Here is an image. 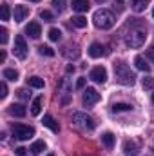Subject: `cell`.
Returning a JSON list of instances; mask_svg holds the SVG:
<instances>
[{
    "label": "cell",
    "mask_w": 154,
    "mask_h": 156,
    "mask_svg": "<svg viewBox=\"0 0 154 156\" xmlns=\"http://www.w3.org/2000/svg\"><path fill=\"white\" fill-rule=\"evenodd\" d=\"M93 24H94L98 29H111L116 24V18L109 9H98V11L93 15Z\"/></svg>",
    "instance_id": "obj_1"
},
{
    "label": "cell",
    "mask_w": 154,
    "mask_h": 156,
    "mask_svg": "<svg viewBox=\"0 0 154 156\" xmlns=\"http://www.w3.org/2000/svg\"><path fill=\"white\" fill-rule=\"evenodd\" d=\"M114 76L116 82L121 83V85H132L136 82L134 73L131 71V67L127 64H114Z\"/></svg>",
    "instance_id": "obj_2"
},
{
    "label": "cell",
    "mask_w": 154,
    "mask_h": 156,
    "mask_svg": "<svg viewBox=\"0 0 154 156\" xmlns=\"http://www.w3.org/2000/svg\"><path fill=\"white\" fill-rule=\"evenodd\" d=\"M145 40H147V33H145V29H131L129 31V35L125 37V44H127V47H132V49H138V47H142L143 44H145Z\"/></svg>",
    "instance_id": "obj_3"
},
{
    "label": "cell",
    "mask_w": 154,
    "mask_h": 156,
    "mask_svg": "<svg viewBox=\"0 0 154 156\" xmlns=\"http://www.w3.org/2000/svg\"><path fill=\"white\" fill-rule=\"evenodd\" d=\"M73 123L80 127V129H85V131H93L94 129V122H93V118L87 116V115H83V113H75L73 115Z\"/></svg>",
    "instance_id": "obj_4"
},
{
    "label": "cell",
    "mask_w": 154,
    "mask_h": 156,
    "mask_svg": "<svg viewBox=\"0 0 154 156\" xmlns=\"http://www.w3.org/2000/svg\"><path fill=\"white\" fill-rule=\"evenodd\" d=\"M13 134H15V138H16V140L24 142V140H29V138L35 134V129H33V127H29V125L16 123V125H13Z\"/></svg>",
    "instance_id": "obj_5"
},
{
    "label": "cell",
    "mask_w": 154,
    "mask_h": 156,
    "mask_svg": "<svg viewBox=\"0 0 154 156\" xmlns=\"http://www.w3.org/2000/svg\"><path fill=\"white\" fill-rule=\"evenodd\" d=\"M13 55L16 56V58H20V60H24L26 56H27V44H26V40L22 35H18V37H15V47H13Z\"/></svg>",
    "instance_id": "obj_6"
},
{
    "label": "cell",
    "mask_w": 154,
    "mask_h": 156,
    "mask_svg": "<svg viewBox=\"0 0 154 156\" xmlns=\"http://www.w3.org/2000/svg\"><path fill=\"white\" fill-rule=\"evenodd\" d=\"M82 102H83V105L91 107V105H94V104H98V102H100V93H98L96 89H93V87H87V89L83 91Z\"/></svg>",
    "instance_id": "obj_7"
},
{
    "label": "cell",
    "mask_w": 154,
    "mask_h": 156,
    "mask_svg": "<svg viewBox=\"0 0 154 156\" xmlns=\"http://www.w3.org/2000/svg\"><path fill=\"white\" fill-rule=\"evenodd\" d=\"M89 78H91L93 82H96V83H103V82L107 80V71H105V67H102V66L94 67V69L91 71Z\"/></svg>",
    "instance_id": "obj_8"
},
{
    "label": "cell",
    "mask_w": 154,
    "mask_h": 156,
    "mask_svg": "<svg viewBox=\"0 0 154 156\" xmlns=\"http://www.w3.org/2000/svg\"><path fill=\"white\" fill-rule=\"evenodd\" d=\"M123 153L127 156H136L140 153V144L134 142V140H127V142L123 144Z\"/></svg>",
    "instance_id": "obj_9"
},
{
    "label": "cell",
    "mask_w": 154,
    "mask_h": 156,
    "mask_svg": "<svg viewBox=\"0 0 154 156\" xmlns=\"http://www.w3.org/2000/svg\"><path fill=\"white\" fill-rule=\"evenodd\" d=\"M105 53H107L105 47H103L102 44H98V42L91 44V47H89V56H93V58H100V56H103Z\"/></svg>",
    "instance_id": "obj_10"
},
{
    "label": "cell",
    "mask_w": 154,
    "mask_h": 156,
    "mask_svg": "<svg viewBox=\"0 0 154 156\" xmlns=\"http://www.w3.org/2000/svg\"><path fill=\"white\" fill-rule=\"evenodd\" d=\"M26 33H27L31 38H38L40 35H42V27H40L38 22H29V24L26 26Z\"/></svg>",
    "instance_id": "obj_11"
},
{
    "label": "cell",
    "mask_w": 154,
    "mask_h": 156,
    "mask_svg": "<svg viewBox=\"0 0 154 156\" xmlns=\"http://www.w3.org/2000/svg\"><path fill=\"white\" fill-rule=\"evenodd\" d=\"M42 123H44L47 129H51L53 133H58V131H60V125H58V122L51 116V115H45V116H44V120H42Z\"/></svg>",
    "instance_id": "obj_12"
},
{
    "label": "cell",
    "mask_w": 154,
    "mask_h": 156,
    "mask_svg": "<svg viewBox=\"0 0 154 156\" xmlns=\"http://www.w3.org/2000/svg\"><path fill=\"white\" fill-rule=\"evenodd\" d=\"M27 15H29V7H26V5H15V22L26 20Z\"/></svg>",
    "instance_id": "obj_13"
},
{
    "label": "cell",
    "mask_w": 154,
    "mask_h": 156,
    "mask_svg": "<svg viewBox=\"0 0 154 156\" xmlns=\"http://www.w3.org/2000/svg\"><path fill=\"white\" fill-rule=\"evenodd\" d=\"M134 66H136V69H140V71H145V73H149V71H151V66H149V64H147V60H145L143 56H140V55L134 58Z\"/></svg>",
    "instance_id": "obj_14"
},
{
    "label": "cell",
    "mask_w": 154,
    "mask_h": 156,
    "mask_svg": "<svg viewBox=\"0 0 154 156\" xmlns=\"http://www.w3.org/2000/svg\"><path fill=\"white\" fill-rule=\"evenodd\" d=\"M91 5H89V0H73V9L76 11V13H83V11H87Z\"/></svg>",
    "instance_id": "obj_15"
},
{
    "label": "cell",
    "mask_w": 154,
    "mask_h": 156,
    "mask_svg": "<svg viewBox=\"0 0 154 156\" xmlns=\"http://www.w3.org/2000/svg\"><path fill=\"white\" fill-rule=\"evenodd\" d=\"M9 115H13V116H26V107L24 105H20V104H13L11 107H9Z\"/></svg>",
    "instance_id": "obj_16"
},
{
    "label": "cell",
    "mask_w": 154,
    "mask_h": 156,
    "mask_svg": "<svg viewBox=\"0 0 154 156\" xmlns=\"http://www.w3.org/2000/svg\"><path fill=\"white\" fill-rule=\"evenodd\" d=\"M102 144H103L107 149H113V147H114V134L109 133V131L103 133V134H102Z\"/></svg>",
    "instance_id": "obj_17"
},
{
    "label": "cell",
    "mask_w": 154,
    "mask_h": 156,
    "mask_svg": "<svg viewBox=\"0 0 154 156\" xmlns=\"http://www.w3.org/2000/svg\"><path fill=\"white\" fill-rule=\"evenodd\" d=\"M147 5H149V0H132V2H131V7H132L136 13H142Z\"/></svg>",
    "instance_id": "obj_18"
},
{
    "label": "cell",
    "mask_w": 154,
    "mask_h": 156,
    "mask_svg": "<svg viewBox=\"0 0 154 156\" xmlns=\"http://www.w3.org/2000/svg\"><path fill=\"white\" fill-rule=\"evenodd\" d=\"M121 111H132V105L131 104H125V102H116V104H113V113H121Z\"/></svg>",
    "instance_id": "obj_19"
},
{
    "label": "cell",
    "mask_w": 154,
    "mask_h": 156,
    "mask_svg": "<svg viewBox=\"0 0 154 156\" xmlns=\"http://www.w3.org/2000/svg\"><path fill=\"white\" fill-rule=\"evenodd\" d=\"M40 111H42V96L35 98L33 104H31V115H33V116H38Z\"/></svg>",
    "instance_id": "obj_20"
},
{
    "label": "cell",
    "mask_w": 154,
    "mask_h": 156,
    "mask_svg": "<svg viewBox=\"0 0 154 156\" xmlns=\"http://www.w3.org/2000/svg\"><path fill=\"white\" fill-rule=\"evenodd\" d=\"M27 85L35 87V89H42L44 87V80L40 76H31V78H27Z\"/></svg>",
    "instance_id": "obj_21"
},
{
    "label": "cell",
    "mask_w": 154,
    "mask_h": 156,
    "mask_svg": "<svg viewBox=\"0 0 154 156\" xmlns=\"http://www.w3.org/2000/svg\"><path fill=\"white\" fill-rule=\"evenodd\" d=\"M64 49H65V51H64V55H65L67 58H78V56H80V51H78L76 45H73V47H71V45H67V47H64Z\"/></svg>",
    "instance_id": "obj_22"
},
{
    "label": "cell",
    "mask_w": 154,
    "mask_h": 156,
    "mask_svg": "<svg viewBox=\"0 0 154 156\" xmlns=\"http://www.w3.org/2000/svg\"><path fill=\"white\" fill-rule=\"evenodd\" d=\"M33 154H40L42 151H45V142L44 140H38V142H35L33 145H31V149H29Z\"/></svg>",
    "instance_id": "obj_23"
},
{
    "label": "cell",
    "mask_w": 154,
    "mask_h": 156,
    "mask_svg": "<svg viewBox=\"0 0 154 156\" xmlns=\"http://www.w3.org/2000/svg\"><path fill=\"white\" fill-rule=\"evenodd\" d=\"M71 20H73V26H76V27H80V29L87 26V18H85V16H73Z\"/></svg>",
    "instance_id": "obj_24"
},
{
    "label": "cell",
    "mask_w": 154,
    "mask_h": 156,
    "mask_svg": "<svg viewBox=\"0 0 154 156\" xmlns=\"http://www.w3.org/2000/svg\"><path fill=\"white\" fill-rule=\"evenodd\" d=\"M49 38L53 40V42H58V40L62 38V31L56 29V27H51L49 29Z\"/></svg>",
    "instance_id": "obj_25"
},
{
    "label": "cell",
    "mask_w": 154,
    "mask_h": 156,
    "mask_svg": "<svg viewBox=\"0 0 154 156\" xmlns=\"http://www.w3.org/2000/svg\"><path fill=\"white\" fill-rule=\"evenodd\" d=\"M40 18H42L44 22H53V20H54V16H53V13H51V11H47V9H44V11H40Z\"/></svg>",
    "instance_id": "obj_26"
},
{
    "label": "cell",
    "mask_w": 154,
    "mask_h": 156,
    "mask_svg": "<svg viewBox=\"0 0 154 156\" xmlns=\"http://www.w3.org/2000/svg\"><path fill=\"white\" fill-rule=\"evenodd\" d=\"M4 78H7V80H16L18 78V73L15 71V69H4Z\"/></svg>",
    "instance_id": "obj_27"
},
{
    "label": "cell",
    "mask_w": 154,
    "mask_h": 156,
    "mask_svg": "<svg viewBox=\"0 0 154 156\" xmlns=\"http://www.w3.org/2000/svg\"><path fill=\"white\" fill-rule=\"evenodd\" d=\"M38 51H40V55H45V56H54V51H53L49 45H40Z\"/></svg>",
    "instance_id": "obj_28"
},
{
    "label": "cell",
    "mask_w": 154,
    "mask_h": 156,
    "mask_svg": "<svg viewBox=\"0 0 154 156\" xmlns=\"http://www.w3.org/2000/svg\"><path fill=\"white\" fill-rule=\"evenodd\" d=\"M142 85L145 87V89H152L154 87V78L152 76H145L142 80Z\"/></svg>",
    "instance_id": "obj_29"
},
{
    "label": "cell",
    "mask_w": 154,
    "mask_h": 156,
    "mask_svg": "<svg viewBox=\"0 0 154 156\" xmlns=\"http://www.w3.org/2000/svg\"><path fill=\"white\" fill-rule=\"evenodd\" d=\"M0 9H2V20H4V22L9 20V5H7V4H2Z\"/></svg>",
    "instance_id": "obj_30"
},
{
    "label": "cell",
    "mask_w": 154,
    "mask_h": 156,
    "mask_svg": "<svg viewBox=\"0 0 154 156\" xmlns=\"http://www.w3.org/2000/svg\"><path fill=\"white\" fill-rule=\"evenodd\" d=\"M53 5H54V9H56L58 13H62V11L65 9V2H64V0H53Z\"/></svg>",
    "instance_id": "obj_31"
},
{
    "label": "cell",
    "mask_w": 154,
    "mask_h": 156,
    "mask_svg": "<svg viewBox=\"0 0 154 156\" xmlns=\"http://www.w3.org/2000/svg\"><path fill=\"white\" fill-rule=\"evenodd\" d=\"M0 44H2V45L7 44V29H5V27L0 29Z\"/></svg>",
    "instance_id": "obj_32"
},
{
    "label": "cell",
    "mask_w": 154,
    "mask_h": 156,
    "mask_svg": "<svg viewBox=\"0 0 154 156\" xmlns=\"http://www.w3.org/2000/svg\"><path fill=\"white\" fill-rule=\"evenodd\" d=\"M7 96V85H5V82H2L0 83V98H5Z\"/></svg>",
    "instance_id": "obj_33"
},
{
    "label": "cell",
    "mask_w": 154,
    "mask_h": 156,
    "mask_svg": "<svg viewBox=\"0 0 154 156\" xmlns=\"http://www.w3.org/2000/svg\"><path fill=\"white\" fill-rule=\"evenodd\" d=\"M147 58H149V60H152V62H154V45H151V47L147 49Z\"/></svg>",
    "instance_id": "obj_34"
},
{
    "label": "cell",
    "mask_w": 154,
    "mask_h": 156,
    "mask_svg": "<svg viewBox=\"0 0 154 156\" xmlns=\"http://www.w3.org/2000/svg\"><path fill=\"white\" fill-rule=\"evenodd\" d=\"M114 9H116V11H123V0H116Z\"/></svg>",
    "instance_id": "obj_35"
},
{
    "label": "cell",
    "mask_w": 154,
    "mask_h": 156,
    "mask_svg": "<svg viewBox=\"0 0 154 156\" xmlns=\"http://www.w3.org/2000/svg\"><path fill=\"white\" fill-rule=\"evenodd\" d=\"M15 153H16V156H26L27 149H24V147H18V149H15Z\"/></svg>",
    "instance_id": "obj_36"
},
{
    "label": "cell",
    "mask_w": 154,
    "mask_h": 156,
    "mask_svg": "<svg viewBox=\"0 0 154 156\" xmlns=\"http://www.w3.org/2000/svg\"><path fill=\"white\" fill-rule=\"evenodd\" d=\"M85 85V78H78V82H76V89H82Z\"/></svg>",
    "instance_id": "obj_37"
},
{
    "label": "cell",
    "mask_w": 154,
    "mask_h": 156,
    "mask_svg": "<svg viewBox=\"0 0 154 156\" xmlns=\"http://www.w3.org/2000/svg\"><path fill=\"white\" fill-rule=\"evenodd\" d=\"M18 96H20V98H24V100H26V98H27V96H29V94H27V91H26V89H20V91H18Z\"/></svg>",
    "instance_id": "obj_38"
},
{
    "label": "cell",
    "mask_w": 154,
    "mask_h": 156,
    "mask_svg": "<svg viewBox=\"0 0 154 156\" xmlns=\"http://www.w3.org/2000/svg\"><path fill=\"white\" fill-rule=\"evenodd\" d=\"M0 62H5V51L0 53Z\"/></svg>",
    "instance_id": "obj_39"
},
{
    "label": "cell",
    "mask_w": 154,
    "mask_h": 156,
    "mask_svg": "<svg viewBox=\"0 0 154 156\" xmlns=\"http://www.w3.org/2000/svg\"><path fill=\"white\" fill-rule=\"evenodd\" d=\"M96 2H100V4H103V2H107V0H96Z\"/></svg>",
    "instance_id": "obj_40"
},
{
    "label": "cell",
    "mask_w": 154,
    "mask_h": 156,
    "mask_svg": "<svg viewBox=\"0 0 154 156\" xmlns=\"http://www.w3.org/2000/svg\"><path fill=\"white\" fill-rule=\"evenodd\" d=\"M152 104H154V93H152Z\"/></svg>",
    "instance_id": "obj_41"
},
{
    "label": "cell",
    "mask_w": 154,
    "mask_h": 156,
    "mask_svg": "<svg viewBox=\"0 0 154 156\" xmlns=\"http://www.w3.org/2000/svg\"><path fill=\"white\" fill-rule=\"evenodd\" d=\"M31 2H40V0H31Z\"/></svg>",
    "instance_id": "obj_42"
},
{
    "label": "cell",
    "mask_w": 154,
    "mask_h": 156,
    "mask_svg": "<svg viewBox=\"0 0 154 156\" xmlns=\"http://www.w3.org/2000/svg\"><path fill=\"white\" fill-rule=\"evenodd\" d=\"M152 18H154V9H152Z\"/></svg>",
    "instance_id": "obj_43"
},
{
    "label": "cell",
    "mask_w": 154,
    "mask_h": 156,
    "mask_svg": "<svg viewBox=\"0 0 154 156\" xmlns=\"http://www.w3.org/2000/svg\"><path fill=\"white\" fill-rule=\"evenodd\" d=\"M47 156H54V154H47Z\"/></svg>",
    "instance_id": "obj_44"
}]
</instances>
